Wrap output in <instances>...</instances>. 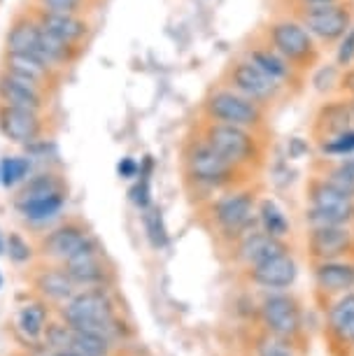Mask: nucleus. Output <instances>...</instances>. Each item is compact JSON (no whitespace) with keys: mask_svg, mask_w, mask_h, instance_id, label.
Instances as JSON below:
<instances>
[{"mask_svg":"<svg viewBox=\"0 0 354 356\" xmlns=\"http://www.w3.org/2000/svg\"><path fill=\"white\" fill-rule=\"evenodd\" d=\"M259 33L268 40L273 49L282 54L300 75L308 77L310 72L322 63L324 47L319 44L317 40L305 31V26L300 24L298 19H293L291 15L273 17Z\"/></svg>","mask_w":354,"mask_h":356,"instance_id":"1","label":"nucleus"},{"mask_svg":"<svg viewBox=\"0 0 354 356\" xmlns=\"http://www.w3.org/2000/svg\"><path fill=\"white\" fill-rule=\"evenodd\" d=\"M200 136L210 147H215L224 159H229L233 165H238L245 172H255L266 163V147H268V143H266L264 133L259 131L231 124L205 122Z\"/></svg>","mask_w":354,"mask_h":356,"instance_id":"2","label":"nucleus"},{"mask_svg":"<svg viewBox=\"0 0 354 356\" xmlns=\"http://www.w3.org/2000/svg\"><path fill=\"white\" fill-rule=\"evenodd\" d=\"M200 110H203L205 122L243 126V129H252L259 133L268 131L271 124V112L266 107L257 105L255 100L245 98L243 93L233 91L226 84L212 86L208 96L203 98Z\"/></svg>","mask_w":354,"mask_h":356,"instance_id":"3","label":"nucleus"},{"mask_svg":"<svg viewBox=\"0 0 354 356\" xmlns=\"http://www.w3.org/2000/svg\"><path fill=\"white\" fill-rule=\"evenodd\" d=\"M184 172L186 179L200 189H231L240 182V177L247 175L233 165L229 159H224L215 147H210L198 136L196 140L186 143L184 147Z\"/></svg>","mask_w":354,"mask_h":356,"instance_id":"4","label":"nucleus"},{"mask_svg":"<svg viewBox=\"0 0 354 356\" xmlns=\"http://www.w3.org/2000/svg\"><path fill=\"white\" fill-rule=\"evenodd\" d=\"M305 224L312 226H340L354 224V198L333 189L319 175L312 172L305 182Z\"/></svg>","mask_w":354,"mask_h":356,"instance_id":"5","label":"nucleus"},{"mask_svg":"<svg viewBox=\"0 0 354 356\" xmlns=\"http://www.w3.org/2000/svg\"><path fill=\"white\" fill-rule=\"evenodd\" d=\"M291 17L305 26V31L322 47H336L338 40L354 26V0H336L329 5L291 8Z\"/></svg>","mask_w":354,"mask_h":356,"instance_id":"6","label":"nucleus"},{"mask_svg":"<svg viewBox=\"0 0 354 356\" xmlns=\"http://www.w3.org/2000/svg\"><path fill=\"white\" fill-rule=\"evenodd\" d=\"M224 84L231 86L233 91L243 93L245 98L255 100L257 105L273 110L289 96V91L282 89L275 79H271L264 70H259L255 63L247 61L245 56H238L226 65L224 70Z\"/></svg>","mask_w":354,"mask_h":356,"instance_id":"7","label":"nucleus"},{"mask_svg":"<svg viewBox=\"0 0 354 356\" xmlns=\"http://www.w3.org/2000/svg\"><path fill=\"white\" fill-rule=\"evenodd\" d=\"M257 193L252 189H233L224 193L210 205L212 221L217 231L229 240H240L245 233L255 231L259 224L257 217Z\"/></svg>","mask_w":354,"mask_h":356,"instance_id":"8","label":"nucleus"},{"mask_svg":"<svg viewBox=\"0 0 354 356\" xmlns=\"http://www.w3.org/2000/svg\"><path fill=\"white\" fill-rule=\"evenodd\" d=\"M243 56L247 61L255 63L259 70H264L271 79H275L282 89L289 91V96L303 89L305 79H308L305 75H300L282 54L273 49L271 42L262 35V33H257V35L252 38V42L243 49Z\"/></svg>","mask_w":354,"mask_h":356,"instance_id":"9","label":"nucleus"},{"mask_svg":"<svg viewBox=\"0 0 354 356\" xmlns=\"http://www.w3.org/2000/svg\"><path fill=\"white\" fill-rule=\"evenodd\" d=\"M65 324L75 331H108L115 312H112L110 298L103 291H84L75 296L63 310Z\"/></svg>","mask_w":354,"mask_h":356,"instance_id":"10","label":"nucleus"},{"mask_svg":"<svg viewBox=\"0 0 354 356\" xmlns=\"http://www.w3.org/2000/svg\"><path fill=\"white\" fill-rule=\"evenodd\" d=\"M354 129V100L352 96L326 98L312 114L310 138L315 145L340 136V133Z\"/></svg>","mask_w":354,"mask_h":356,"instance_id":"11","label":"nucleus"},{"mask_svg":"<svg viewBox=\"0 0 354 356\" xmlns=\"http://www.w3.org/2000/svg\"><path fill=\"white\" fill-rule=\"evenodd\" d=\"M305 245H308V257L312 259V264L350 259L354 254V224L312 226Z\"/></svg>","mask_w":354,"mask_h":356,"instance_id":"12","label":"nucleus"},{"mask_svg":"<svg viewBox=\"0 0 354 356\" xmlns=\"http://www.w3.org/2000/svg\"><path fill=\"white\" fill-rule=\"evenodd\" d=\"M262 317L268 331L277 338H293L300 331V307L293 296L271 293L262 303Z\"/></svg>","mask_w":354,"mask_h":356,"instance_id":"13","label":"nucleus"},{"mask_svg":"<svg viewBox=\"0 0 354 356\" xmlns=\"http://www.w3.org/2000/svg\"><path fill=\"white\" fill-rule=\"evenodd\" d=\"M0 133L17 145L38 143L42 136V117L40 112L0 105Z\"/></svg>","mask_w":354,"mask_h":356,"instance_id":"14","label":"nucleus"},{"mask_svg":"<svg viewBox=\"0 0 354 356\" xmlns=\"http://www.w3.org/2000/svg\"><path fill=\"white\" fill-rule=\"evenodd\" d=\"M250 277L257 286L262 289H271V291H277V289H289L298 277V266L289 252L287 254H277L264 264H257L250 268Z\"/></svg>","mask_w":354,"mask_h":356,"instance_id":"15","label":"nucleus"},{"mask_svg":"<svg viewBox=\"0 0 354 356\" xmlns=\"http://www.w3.org/2000/svg\"><path fill=\"white\" fill-rule=\"evenodd\" d=\"M236 243H238V252H236L238 259L243 261L247 268L264 264V261L277 257V254L289 252V245H287L282 238L268 235L266 231H250L240 240H236Z\"/></svg>","mask_w":354,"mask_h":356,"instance_id":"16","label":"nucleus"},{"mask_svg":"<svg viewBox=\"0 0 354 356\" xmlns=\"http://www.w3.org/2000/svg\"><path fill=\"white\" fill-rule=\"evenodd\" d=\"M0 103L19 107V110H31V112H42L45 107V96L42 86L22 79L10 72L0 75Z\"/></svg>","mask_w":354,"mask_h":356,"instance_id":"17","label":"nucleus"},{"mask_svg":"<svg viewBox=\"0 0 354 356\" xmlns=\"http://www.w3.org/2000/svg\"><path fill=\"white\" fill-rule=\"evenodd\" d=\"M312 277H315L319 291L343 296L354 289V261H317V264H312Z\"/></svg>","mask_w":354,"mask_h":356,"instance_id":"18","label":"nucleus"},{"mask_svg":"<svg viewBox=\"0 0 354 356\" xmlns=\"http://www.w3.org/2000/svg\"><path fill=\"white\" fill-rule=\"evenodd\" d=\"M63 270L70 275V280L75 282V284H84V286L100 284V282H105V275H108L93 243H89L77 254H72L70 259H65Z\"/></svg>","mask_w":354,"mask_h":356,"instance_id":"19","label":"nucleus"},{"mask_svg":"<svg viewBox=\"0 0 354 356\" xmlns=\"http://www.w3.org/2000/svg\"><path fill=\"white\" fill-rule=\"evenodd\" d=\"M35 22L40 24V29H45L47 33H51V35H56L58 40L70 44L79 42L89 33V24L84 19H79L77 15H70V12L40 10Z\"/></svg>","mask_w":354,"mask_h":356,"instance_id":"20","label":"nucleus"},{"mask_svg":"<svg viewBox=\"0 0 354 356\" xmlns=\"http://www.w3.org/2000/svg\"><path fill=\"white\" fill-rule=\"evenodd\" d=\"M51 65L45 63L42 58H38L35 54L29 51H8L5 54V72L10 75H17L22 79H29V82L45 86L51 79Z\"/></svg>","mask_w":354,"mask_h":356,"instance_id":"21","label":"nucleus"},{"mask_svg":"<svg viewBox=\"0 0 354 356\" xmlns=\"http://www.w3.org/2000/svg\"><path fill=\"white\" fill-rule=\"evenodd\" d=\"M89 235L84 233V228H79L77 224H65L61 228H56L49 238L45 240L42 250L47 257H54V259H70L72 254H77L79 250H84L89 245Z\"/></svg>","mask_w":354,"mask_h":356,"instance_id":"22","label":"nucleus"},{"mask_svg":"<svg viewBox=\"0 0 354 356\" xmlns=\"http://www.w3.org/2000/svg\"><path fill=\"white\" fill-rule=\"evenodd\" d=\"M72 47L75 44L63 42V40H58L56 35H51V33H47L45 29H40L38 42L33 47V51H29V54H35L38 58H42L45 63H49L51 68H56V65H65L75 58V49H72Z\"/></svg>","mask_w":354,"mask_h":356,"instance_id":"23","label":"nucleus"},{"mask_svg":"<svg viewBox=\"0 0 354 356\" xmlns=\"http://www.w3.org/2000/svg\"><path fill=\"white\" fill-rule=\"evenodd\" d=\"M329 328L338 340L354 342V293H343L329 310Z\"/></svg>","mask_w":354,"mask_h":356,"instance_id":"24","label":"nucleus"},{"mask_svg":"<svg viewBox=\"0 0 354 356\" xmlns=\"http://www.w3.org/2000/svg\"><path fill=\"white\" fill-rule=\"evenodd\" d=\"M312 172L319 175L324 182H329L333 189L347 193V196L354 198V170H350L347 165L340 163L338 159H317L312 163Z\"/></svg>","mask_w":354,"mask_h":356,"instance_id":"25","label":"nucleus"},{"mask_svg":"<svg viewBox=\"0 0 354 356\" xmlns=\"http://www.w3.org/2000/svg\"><path fill=\"white\" fill-rule=\"evenodd\" d=\"M257 217H259V226H262V231H266L268 235H275V238L284 240L287 235L291 233L289 219H287L284 210L275 203V200L264 198L257 207Z\"/></svg>","mask_w":354,"mask_h":356,"instance_id":"26","label":"nucleus"},{"mask_svg":"<svg viewBox=\"0 0 354 356\" xmlns=\"http://www.w3.org/2000/svg\"><path fill=\"white\" fill-rule=\"evenodd\" d=\"M61 207H63V191H54V193H49V196H40V198L22 200V203H19V210L31 221L51 219L54 214L61 212Z\"/></svg>","mask_w":354,"mask_h":356,"instance_id":"27","label":"nucleus"},{"mask_svg":"<svg viewBox=\"0 0 354 356\" xmlns=\"http://www.w3.org/2000/svg\"><path fill=\"white\" fill-rule=\"evenodd\" d=\"M40 35V24L35 19L19 17L8 33V51H33Z\"/></svg>","mask_w":354,"mask_h":356,"instance_id":"28","label":"nucleus"},{"mask_svg":"<svg viewBox=\"0 0 354 356\" xmlns=\"http://www.w3.org/2000/svg\"><path fill=\"white\" fill-rule=\"evenodd\" d=\"M72 286H75V282L70 280V275L65 270H58V268L45 270L38 277V289L47 296V298H54V300L70 298Z\"/></svg>","mask_w":354,"mask_h":356,"instance_id":"29","label":"nucleus"},{"mask_svg":"<svg viewBox=\"0 0 354 356\" xmlns=\"http://www.w3.org/2000/svg\"><path fill=\"white\" fill-rule=\"evenodd\" d=\"M65 352H72L75 356H108V340L103 338V333L72 328V340Z\"/></svg>","mask_w":354,"mask_h":356,"instance_id":"30","label":"nucleus"},{"mask_svg":"<svg viewBox=\"0 0 354 356\" xmlns=\"http://www.w3.org/2000/svg\"><path fill=\"white\" fill-rule=\"evenodd\" d=\"M45 321H47V310L40 303L26 305L22 314H19V326L29 338H40L45 331Z\"/></svg>","mask_w":354,"mask_h":356,"instance_id":"31","label":"nucleus"},{"mask_svg":"<svg viewBox=\"0 0 354 356\" xmlns=\"http://www.w3.org/2000/svg\"><path fill=\"white\" fill-rule=\"evenodd\" d=\"M31 170V161L22 156H8L0 163V182L5 186H15L19 182H24L26 175Z\"/></svg>","mask_w":354,"mask_h":356,"instance_id":"32","label":"nucleus"},{"mask_svg":"<svg viewBox=\"0 0 354 356\" xmlns=\"http://www.w3.org/2000/svg\"><path fill=\"white\" fill-rule=\"evenodd\" d=\"M317 149L322 156H329V159L347 156V154L354 152V129L340 133V136L326 140V143H322V145H317Z\"/></svg>","mask_w":354,"mask_h":356,"instance_id":"33","label":"nucleus"},{"mask_svg":"<svg viewBox=\"0 0 354 356\" xmlns=\"http://www.w3.org/2000/svg\"><path fill=\"white\" fill-rule=\"evenodd\" d=\"M54 191H61L54 175H38V177H33L31 182L24 186L22 196H19V203H22V200L40 198V196H49V193H54Z\"/></svg>","mask_w":354,"mask_h":356,"instance_id":"34","label":"nucleus"},{"mask_svg":"<svg viewBox=\"0 0 354 356\" xmlns=\"http://www.w3.org/2000/svg\"><path fill=\"white\" fill-rule=\"evenodd\" d=\"M145 231H147V238H150V243L154 250H163V247L168 245L163 217L159 210H147L145 212Z\"/></svg>","mask_w":354,"mask_h":356,"instance_id":"35","label":"nucleus"},{"mask_svg":"<svg viewBox=\"0 0 354 356\" xmlns=\"http://www.w3.org/2000/svg\"><path fill=\"white\" fill-rule=\"evenodd\" d=\"M336 65L338 70H347L354 65V26L338 40L336 44Z\"/></svg>","mask_w":354,"mask_h":356,"instance_id":"36","label":"nucleus"},{"mask_svg":"<svg viewBox=\"0 0 354 356\" xmlns=\"http://www.w3.org/2000/svg\"><path fill=\"white\" fill-rule=\"evenodd\" d=\"M129 196L133 200V205H138L140 210H147V207H150V175H147V170H140V179L133 184Z\"/></svg>","mask_w":354,"mask_h":356,"instance_id":"37","label":"nucleus"},{"mask_svg":"<svg viewBox=\"0 0 354 356\" xmlns=\"http://www.w3.org/2000/svg\"><path fill=\"white\" fill-rule=\"evenodd\" d=\"M8 254L10 259L15 261V264H24V261L31 259V245L26 243L19 233H10L8 238Z\"/></svg>","mask_w":354,"mask_h":356,"instance_id":"38","label":"nucleus"},{"mask_svg":"<svg viewBox=\"0 0 354 356\" xmlns=\"http://www.w3.org/2000/svg\"><path fill=\"white\" fill-rule=\"evenodd\" d=\"M47 340H49V345H54V347H63V352H65L72 340V328L58 326V324L47 326Z\"/></svg>","mask_w":354,"mask_h":356,"instance_id":"39","label":"nucleus"},{"mask_svg":"<svg viewBox=\"0 0 354 356\" xmlns=\"http://www.w3.org/2000/svg\"><path fill=\"white\" fill-rule=\"evenodd\" d=\"M42 10H51V12H70V15H77L79 8H82L84 0H38Z\"/></svg>","mask_w":354,"mask_h":356,"instance_id":"40","label":"nucleus"},{"mask_svg":"<svg viewBox=\"0 0 354 356\" xmlns=\"http://www.w3.org/2000/svg\"><path fill=\"white\" fill-rule=\"evenodd\" d=\"M259 356H293V354L287 347L280 345V342H264L259 347Z\"/></svg>","mask_w":354,"mask_h":356,"instance_id":"41","label":"nucleus"},{"mask_svg":"<svg viewBox=\"0 0 354 356\" xmlns=\"http://www.w3.org/2000/svg\"><path fill=\"white\" fill-rule=\"evenodd\" d=\"M119 175H122V177H138V163L133 159H122V163H119Z\"/></svg>","mask_w":354,"mask_h":356,"instance_id":"42","label":"nucleus"},{"mask_svg":"<svg viewBox=\"0 0 354 356\" xmlns=\"http://www.w3.org/2000/svg\"><path fill=\"white\" fill-rule=\"evenodd\" d=\"M336 0H289V8H310V5H329Z\"/></svg>","mask_w":354,"mask_h":356,"instance_id":"43","label":"nucleus"},{"mask_svg":"<svg viewBox=\"0 0 354 356\" xmlns=\"http://www.w3.org/2000/svg\"><path fill=\"white\" fill-rule=\"evenodd\" d=\"M326 159H329V156H326ZM338 161H340L343 165L350 168V170H354V152H352V154H347V156H340Z\"/></svg>","mask_w":354,"mask_h":356,"instance_id":"44","label":"nucleus"},{"mask_svg":"<svg viewBox=\"0 0 354 356\" xmlns=\"http://www.w3.org/2000/svg\"><path fill=\"white\" fill-rule=\"evenodd\" d=\"M56 356H75V354H72V352H58Z\"/></svg>","mask_w":354,"mask_h":356,"instance_id":"45","label":"nucleus"},{"mask_svg":"<svg viewBox=\"0 0 354 356\" xmlns=\"http://www.w3.org/2000/svg\"><path fill=\"white\" fill-rule=\"evenodd\" d=\"M0 254H3V238H0Z\"/></svg>","mask_w":354,"mask_h":356,"instance_id":"46","label":"nucleus"},{"mask_svg":"<svg viewBox=\"0 0 354 356\" xmlns=\"http://www.w3.org/2000/svg\"><path fill=\"white\" fill-rule=\"evenodd\" d=\"M0 286H3V277H0Z\"/></svg>","mask_w":354,"mask_h":356,"instance_id":"47","label":"nucleus"}]
</instances>
